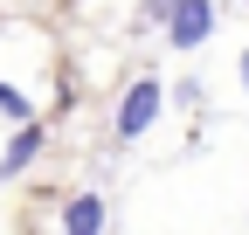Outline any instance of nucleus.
<instances>
[{
  "mask_svg": "<svg viewBox=\"0 0 249 235\" xmlns=\"http://www.w3.org/2000/svg\"><path fill=\"white\" fill-rule=\"evenodd\" d=\"M180 7V0H139V21H152V28H166V14Z\"/></svg>",
  "mask_w": 249,
  "mask_h": 235,
  "instance_id": "423d86ee",
  "label": "nucleus"
},
{
  "mask_svg": "<svg viewBox=\"0 0 249 235\" xmlns=\"http://www.w3.org/2000/svg\"><path fill=\"white\" fill-rule=\"evenodd\" d=\"M104 221H111V208H104V194H70L62 201V235H104Z\"/></svg>",
  "mask_w": 249,
  "mask_h": 235,
  "instance_id": "20e7f679",
  "label": "nucleus"
},
{
  "mask_svg": "<svg viewBox=\"0 0 249 235\" xmlns=\"http://www.w3.org/2000/svg\"><path fill=\"white\" fill-rule=\"evenodd\" d=\"M0 118H7V125H28V118H35V104H28L7 76H0Z\"/></svg>",
  "mask_w": 249,
  "mask_h": 235,
  "instance_id": "39448f33",
  "label": "nucleus"
},
{
  "mask_svg": "<svg viewBox=\"0 0 249 235\" xmlns=\"http://www.w3.org/2000/svg\"><path fill=\"white\" fill-rule=\"evenodd\" d=\"M214 21H222V7H214V0H180V7L166 14V49L194 55V49L214 35Z\"/></svg>",
  "mask_w": 249,
  "mask_h": 235,
  "instance_id": "f03ea898",
  "label": "nucleus"
},
{
  "mask_svg": "<svg viewBox=\"0 0 249 235\" xmlns=\"http://www.w3.org/2000/svg\"><path fill=\"white\" fill-rule=\"evenodd\" d=\"M235 76H242V90H249V49H242V55H235Z\"/></svg>",
  "mask_w": 249,
  "mask_h": 235,
  "instance_id": "0eeeda50",
  "label": "nucleus"
},
{
  "mask_svg": "<svg viewBox=\"0 0 249 235\" xmlns=\"http://www.w3.org/2000/svg\"><path fill=\"white\" fill-rule=\"evenodd\" d=\"M42 138H49V132H42V118H28V125H14V138L0 145V180H21V173H28V166L42 159Z\"/></svg>",
  "mask_w": 249,
  "mask_h": 235,
  "instance_id": "7ed1b4c3",
  "label": "nucleus"
},
{
  "mask_svg": "<svg viewBox=\"0 0 249 235\" xmlns=\"http://www.w3.org/2000/svg\"><path fill=\"white\" fill-rule=\"evenodd\" d=\"M160 111H166V83H160V76H132V83H124V97H118L111 132L132 145V138H145L152 125H160Z\"/></svg>",
  "mask_w": 249,
  "mask_h": 235,
  "instance_id": "f257e3e1",
  "label": "nucleus"
}]
</instances>
